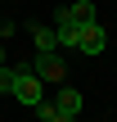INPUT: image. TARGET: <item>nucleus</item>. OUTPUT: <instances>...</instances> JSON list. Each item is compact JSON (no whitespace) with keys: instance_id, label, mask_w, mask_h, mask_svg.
<instances>
[{"instance_id":"1","label":"nucleus","mask_w":117,"mask_h":122,"mask_svg":"<svg viewBox=\"0 0 117 122\" xmlns=\"http://www.w3.org/2000/svg\"><path fill=\"white\" fill-rule=\"evenodd\" d=\"M41 91H45V81L36 77V68H32V63H18V68H14V86H9V95H14L18 104H27V109H36V104L45 100Z\"/></svg>"},{"instance_id":"2","label":"nucleus","mask_w":117,"mask_h":122,"mask_svg":"<svg viewBox=\"0 0 117 122\" xmlns=\"http://www.w3.org/2000/svg\"><path fill=\"white\" fill-rule=\"evenodd\" d=\"M32 68H36V77H41L45 86H63V77H68V63L59 59V50H41V54L32 59Z\"/></svg>"},{"instance_id":"3","label":"nucleus","mask_w":117,"mask_h":122,"mask_svg":"<svg viewBox=\"0 0 117 122\" xmlns=\"http://www.w3.org/2000/svg\"><path fill=\"white\" fill-rule=\"evenodd\" d=\"M104 45H108V32L99 27V18H95V23H86V27H81V36H77V50L95 59V54H104Z\"/></svg>"},{"instance_id":"4","label":"nucleus","mask_w":117,"mask_h":122,"mask_svg":"<svg viewBox=\"0 0 117 122\" xmlns=\"http://www.w3.org/2000/svg\"><path fill=\"white\" fill-rule=\"evenodd\" d=\"M54 104H59V122H72L77 113H81V91H72V86H59V95H54Z\"/></svg>"},{"instance_id":"5","label":"nucleus","mask_w":117,"mask_h":122,"mask_svg":"<svg viewBox=\"0 0 117 122\" xmlns=\"http://www.w3.org/2000/svg\"><path fill=\"white\" fill-rule=\"evenodd\" d=\"M27 36L36 41V50H59V32H54V27H45V23H32V27H27Z\"/></svg>"},{"instance_id":"6","label":"nucleus","mask_w":117,"mask_h":122,"mask_svg":"<svg viewBox=\"0 0 117 122\" xmlns=\"http://www.w3.org/2000/svg\"><path fill=\"white\" fill-rule=\"evenodd\" d=\"M54 32H59V45H77V36H81V27L68 18V9H59V27Z\"/></svg>"},{"instance_id":"7","label":"nucleus","mask_w":117,"mask_h":122,"mask_svg":"<svg viewBox=\"0 0 117 122\" xmlns=\"http://www.w3.org/2000/svg\"><path fill=\"white\" fill-rule=\"evenodd\" d=\"M68 18H72L77 27H86V23H95V5H90V0H72V5H68Z\"/></svg>"},{"instance_id":"8","label":"nucleus","mask_w":117,"mask_h":122,"mask_svg":"<svg viewBox=\"0 0 117 122\" xmlns=\"http://www.w3.org/2000/svg\"><path fill=\"white\" fill-rule=\"evenodd\" d=\"M36 118L41 122H59V104H45V100H41V104H36Z\"/></svg>"},{"instance_id":"9","label":"nucleus","mask_w":117,"mask_h":122,"mask_svg":"<svg viewBox=\"0 0 117 122\" xmlns=\"http://www.w3.org/2000/svg\"><path fill=\"white\" fill-rule=\"evenodd\" d=\"M9 86H14V68L0 63V95H9Z\"/></svg>"},{"instance_id":"10","label":"nucleus","mask_w":117,"mask_h":122,"mask_svg":"<svg viewBox=\"0 0 117 122\" xmlns=\"http://www.w3.org/2000/svg\"><path fill=\"white\" fill-rule=\"evenodd\" d=\"M0 23H5V18H0Z\"/></svg>"}]
</instances>
